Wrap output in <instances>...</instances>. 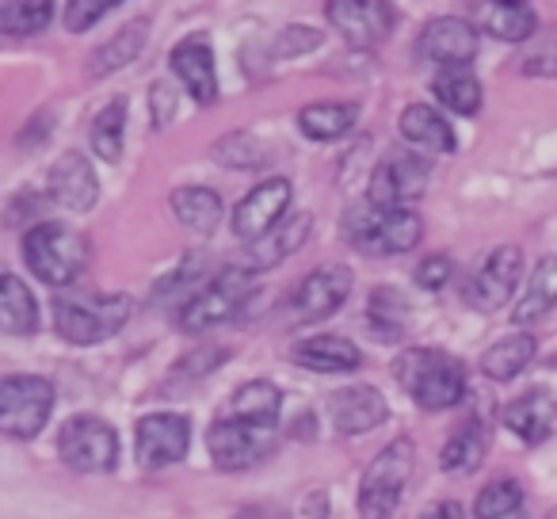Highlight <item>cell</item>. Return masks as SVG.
Instances as JSON below:
<instances>
[{
	"label": "cell",
	"instance_id": "obj_2",
	"mask_svg": "<svg viewBox=\"0 0 557 519\" xmlns=\"http://www.w3.org/2000/svg\"><path fill=\"white\" fill-rule=\"evenodd\" d=\"M88 256H92V248H88L85 233H77L73 225L62 222H39L24 237L27 268L47 287H70V283H77L81 272L88 268Z\"/></svg>",
	"mask_w": 557,
	"mask_h": 519
},
{
	"label": "cell",
	"instance_id": "obj_23",
	"mask_svg": "<svg viewBox=\"0 0 557 519\" xmlns=\"http://www.w3.org/2000/svg\"><path fill=\"white\" fill-rule=\"evenodd\" d=\"M278 409H283V390L275 382H245L240 390H233V397L225 401V420H240V424L252 428H271L278 420Z\"/></svg>",
	"mask_w": 557,
	"mask_h": 519
},
{
	"label": "cell",
	"instance_id": "obj_33",
	"mask_svg": "<svg viewBox=\"0 0 557 519\" xmlns=\"http://www.w3.org/2000/svg\"><path fill=\"white\" fill-rule=\"evenodd\" d=\"M146 32H149V20H134V24H126L115 39L103 42V47L96 50L92 62H88V73H92V77H111L115 70L131 65L134 58H138V50L146 47Z\"/></svg>",
	"mask_w": 557,
	"mask_h": 519
},
{
	"label": "cell",
	"instance_id": "obj_27",
	"mask_svg": "<svg viewBox=\"0 0 557 519\" xmlns=\"http://www.w3.org/2000/svg\"><path fill=\"white\" fill-rule=\"evenodd\" d=\"M485 450H488L485 428H481L478 420H466V424L443 443V450H440L443 473H450V478H470V473L485 462Z\"/></svg>",
	"mask_w": 557,
	"mask_h": 519
},
{
	"label": "cell",
	"instance_id": "obj_7",
	"mask_svg": "<svg viewBox=\"0 0 557 519\" xmlns=\"http://www.w3.org/2000/svg\"><path fill=\"white\" fill-rule=\"evenodd\" d=\"M50 409H54V386L39 374H9L0 382V432L12 440L39 435Z\"/></svg>",
	"mask_w": 557,
	"mask_h": 519
},
{
	"label": "cell",
	"instance_id": "obj_38",
	"mask_svg": "<svg viewBox=\"0 0 557 519\" xmlns=\"http://www.w3.org/2000/svg\"><path fill=\"white\" fill-rule=\"evenodd\" d=\"M218 161L233 164V169H256V164L268 161V149L252 138V134H230V138L218 141Z\"/></svg>",
	"mask_w": 557,
	"mask_h": 519
},
{
	"label": "cell",
	"instance_id": "obj_22",
	"mask_svg": "<svg viewBox=\"0 0 557 519\" xmlns=\"http://www.w3.org/2000/svg\"><path fill=\"white\" fill-rule=\"evenodd\" d=\"M401 138L409 141V146H417L420 153L450 157L458 149L455 126L435 108H428V103H409V108L401 111Z\"/></svg>",
	"mask_w": 557,
	"mask_h": 519
},
{
	"label": "cell",
	"instance_id": "obj_31",
	"mask_svg": "<svg viewBox=\"0 0 557 519\" xmlns=\"http://www.w3.org/2000/svg\"><path fill=\"white\" fill-rule=\"evenodd\" d=\"M356 103H310V108L298 111V131L313 141H336L356 126Z\"/></svg>",
	"mask_w": 557,
	"mask_h": 519
},
{
	"label": "cell",
	"instance_id": "obj_19",
	"mask_svg": "<svg viewBox=\"0 0 557 519\" xmlns=\"http://www.w3.org/2000/svg\"><path fill=\"white\" fill-rule=\"evenodd\" d=\"M329 412H333L336 432L363 435L389 417V405L374 386H348V390H336V394L329 397Z\"/></svg>",
	"mask_w": 557,
	"mask_h": 519
},
{
	"label": "cell",
	"instance_id": "obj_5",
	"mask_svg": "<svg viewBox=\"0 0 557 519\" xmlns=\"http://www.w3.org/2000/svg\"><path fill=\"white\" fill-rule=\"evenodd\" d=\"M412 466H417L412 440L401 435V440L386 443L363 473V485H359V516L394 519L397 504L405 501V489H409V481H412Z\"/></svg>",
	"mask_w": 557,
	"mask_h": 519
},
{
	"label": "cell",
	"instance_id": "obj_18",
	"mask_svg": "<svg viewBox=\"0 0 557 519\" xmlns=\"http://www.w3.org/2000/svg\"><path fill=\"white\" fill-rule=\"evenodd\" d=\"M172 73H176V81L187 88V96H191L195 103H214L218 100V70H214V50H210V42L202 39V35H191V39L176 42L172 47V58H169Z\"/></svg>",
	"mask_w": 557,
	"mask_h": 519
},
{
	"label": "cell",
	"instance_id": "obj_36",
	"mask_svg": "<svg viewBox=\"0 0 557 519\" xmlns=\"http://www.w3.org/2000/svg\"><path fill=\"white\" fill-rule=\"evenodd\" d=\"M367 325L374 329L379 341H397V336L409 333V306L397 291L379 287L367 302Z\"/></svg>",
	"mask_w": 557,
	"mask_h": 519
},
{
	"label": "cell",
	"instance_id": "obj_9",
	"mask_svg": "<svg viewBox=\"0 0 557 519\" xmlns=\"http://www.w3.org/2000/svg\"><path fill=\"white\" fill-rule=\"evenodd\" d=\"M325 20L348 47H379L394 35L397 9L389 0H325Z\"/></svg>",
	"mask_w": 557,
	"mask_h": 519
},
{
	"label": "cell",
	"instance_id": "obj_12",
	"mask_svg": "<svg viewBox=\"0 0 557 519\" xmlns=\"http://www.w3.org/2000/svg\"><path fill=\"white\" fill-rule=\"evenodd\" d=\"M290 195H295L290 191V180H283V176L256 184L252 191L233 207V218H230L233 233H237L245 245H256L260 237H268L275 225L287 222Z\"/></svg>",
	"mask_w": 557,
	"mask_h": 519
},
{
	"label": "cell",
	"instance_id": "obj_29",
	"mask_svg": "<svg viewBox=\"0 0 557 519\" xmlns=\"http://www.w3.org/2000/svg\"><path fill=\"white\" fill-rule=\"evenodd\" d=\"M554 306H557V256H546V260H539L531 280H527V291H523V298H519L511 321H516V325H534V321L546 318Z\"/></svg>",
	"mask_w": 557,
	"mask_h": 519
},
{
	"label": "cell",
	"instance_id": "obj_8",
	"mask_svg": "<svg viewBox=\"0 0 557 519\" xmlns=\"http://www.w3.org/2000/svg\"><path fill=\"white\" fill-rule=\"evenodd\" d=\"M62 462L77 473H108L119 462V435L108 420L100 417H73L65 420L58 435Z\"/></svg>",
	"mask_w": 557,
	"mask_h": 519
},
{
	"label": "cell",
	"instance_id": "obj_35",
	"mask_svg": "<svg viewBox=\"0 0 557 519\" xmlns=\"http://www.w3.org/2000/svg\"><path fill=\"white\" fill-rule=\"evenodd\" d=\"M88 141H92V153L103 157L108 164H115L119 157H123V146H126V100H111L108 108L92 119Z\"/></svg>",
	"mask_w": 557,
	"mask_h": 519
},
{
	"label": "cell",
	"instance_id": "obj_16",
	"mask_svg": "<svg viewBox=\"0 0 557 519\" xmlns=\"http://www.w3.org/2000/svg\"><path fill=\"white\" fill-rule=\"evenodd\" d=\"M263 428L240 424V420H214L207 432V447H210V462L218 470L233 473V470H248L268 455V440H263Z\"/></svg>",
	"mask_w": 557,
	"mask_h": 519
},
{
	"label": "cell",
	"instance_id": "obj_14",
	"mask_svg": "<svg viewBox=\"0 0 557 519\" xmlns=\"http://www.w3.org/2000/svg\"><path fill=\"white\" fill-rule=\"evenodd\" d=\"M134 447H138V462L146 470L184 462L187 447H191V420L180 412H149L134 428Z\"/></svg>",
	"mask_w": 557,
	"mask_h": 519
},
{
	"label": "cell",
	"instance_id": "obj_37",
	"mask_svg": "<svg viewBox=\"0 0 557 519\" xmlns=\"http://www.w3.org/2000/svg\"><path fill=\"white\" fill-rule=\"evenodd\" d=\"M523 501H527V493H523L519 481L496 478L478 493V501H473V516L478 519H516L519 511H523Z\"/></svg>",
	"mask_w": 557,
	"mask_h": 519
},
{
	"label": "cell",
	"instance_id": "obj_6",
	"mask_svg": "<svg viewBox=\"0 0 557 519\" xmlns=\"http://www.w3.org/2000/svg\"><path fill=\"white\" fill-rule=\"evenodd\" d=\"M252 291V272L245 268H225L222 275H214L210 283H202L180 310V329L184 333H207L214 325H225L240 306L248 302Z\"/></svg>",
	"mask_w": 557,
	"mask_h": 519
},
{
	"label": "cell",
	"instance_id": "obj_25",
	"mask_svg": "<svg viewBox=\"0 0 557 519\" xmlns=\"http://www.w3.org/2000/svg\"><path fill=\"white\" fill-rule=\"evenodd\" d=\"M478 24L500 42H527L534 35V12L527 0H481Z\"/></svg>",
	"mask_w": 557,
	"mask_h": 519
},
{
	"label": "cell",
	"instance_id": "obj_39",
	"mask_svg": "<svg viewBox=\"0 0 557 519\" xmlns=\"http://www.w3.org/2000/svg\"><path fill=\"white\" fill-rule=\"evenodd\" d=\"M115 4H123V0H65V16H62L65 32H73V35L92 32Z\"/></svg>",
	"mask_w": 557,
	"mask_h": 519
},
{
	"label": "cell",
	"instance_id": "obj_11",
	"mask_svg": "<svg viewBox=\"0 0 557 519\" xmlns=\"http://www.w3.org/2000/svg\"><path fill=\"white\" fill-rule=\"evenodd\" d=\"M432 184V164L409 149H394L379 161L371 176V202L379 207H409Z\"/></svg>",
	"mask_w": 557,
	"mask_h": 519
},
{
	"label": "cell",
	"instance_id": "obj_3",
	"mask_svg": "<svg viewBox=\"0 0 557 519\" xmlns=\"http://www.w3.org/2000/svg\"><path fill=\"white\" fill-rule=\"evenodd\" d=\"M351 248L367 256H401L412 252L424 237V222L417 210L409 207H379V202H363L348 214L344 222Z\"/></svg>",
	"mask_w": 557,
	"mask_h": 519
},
{
	"label": "cell",
	"instance_id": "obj_21",
	"mask_svg": "<svg viewBox=\"0 0 557 519\" xmlns=\"http://www.w3.org/2000/svg\"><path fill=\"white\" fill-rule=\"evenodd\" d=\"M313 230V214H287V222L275 225L268 237H260L256 245H248L245 252V272H268L278 260H287L295 248H302V240Z\"/></svg>",
	"mask_w": 557,
	"mask_h": 519
},
{
	"label": "cell",
	"instance_id": "obj_1",
	"mask_svg": "<svg viewBox=\"0 0 557 519\" xmlns=\"http://www.w3.org/2000/svg\"><path fill=\"white\" fill-rule=\"evenodd\" d=\"M394 379L424 412H447L466 397V367L440 348H405Z\"/></svg>",
	"mask_w": 557,
	"mask_h": 519
},
{
	"label": "cell",
	"instance_id": "obj_20",
	"mask_svg": "<svg viewBox=\"0 0 557 519\" xmlns=\"http://www.w3.org/2000/svg\"><path fill=\"white\" fill-rule=\"evenodd\" d=\"M290 356H295L298 367L318 371V374H348V371H359V367H363V351H359L348 336H333V333L298 341Z\"/></svg>",
	"mask_w": 557,
	"mask_h": 519
},
{
	"label": "cell",
	"instance_id": "obj_40",
	"mask_svg": "<svg viewBox=\"0 0 557 519\" xmlns=\"http://www.w3.org/2000/svg\"><path fill=\"white\" fill-rule=\"evenodd\" d=\"M321 47V32H313V27H287L283 35H275V58H298L306 54V50Z\"/></svg>",
	"mask_w": 557,
	"mask_h": 519
},
{
	"label": "cell",
	"instance_id": "obj_41",
	"mask_svg": "<svg viewBox=\"0 0 557 519\" xmlns=\"http://www.w3.org/2000/svg\"><path fill=\"white\" fill-rule=\"evenodd\" d=\"M450 280H455V264H450V256L435 252V256H428V260H420L417 264V283L424 291H443Z\"/></svg>",
	"mask_w": 557,
	"mask_h": 519
},
{
	"label": "cell",
	"instance_id": "obj_4",
	"mask_svg": "<svg viewBox=\"0 0 557 519\" xmlns=\"http://www.w3.org/2000/svg\"><path fill=\"white\" fill-rule=\"evenodd\" d=\"M134 298L131 295H85V298H58L54 302V329L70 344H103L131 321Z\"/></svg>",
	"mask_w": 557,
	"mask_h": 519
},
{
	"label": "cell",
	"instance_id": "obj_17",
	"mask_svg": "<svg viewBox=\"0 0 557 519\" xmlns=\"http://www.w3.org/2000/svg\"><path fill=\"white\" fill-rule=\"evenodd\" d=\"M47 187L50 199L62 202L65 210H77V214L92 210L96 199H100V176H96L92 161L85 153H77V149H70V153H62L50 164Z\"/></svg>",
	"mask_w": 557,
	"mask_h": 519
},
{
	"label": "cell",
	"instance_id": "obj_32",
	"mask_svg": "<svg viewBox=\"0 0 557 519\" xmlns=\"http://www.w3.org/2000/svg\"><path fill=\"white\" fill-rule=\"evenodd\" d=\"M534 359V336L531 333H516L496 341L493 348L481 356V371L493 382H511L519 371H527V363Z\"/></svg>",
	"mask_w": 557,
	"mask_h": 519
},
{
	"label": "cell",
	"instance_id": "obj_30",
	"mask_svg": "<svg viewBox=\"0 0 557 519\" xmlns=\"http://www.w3.org/2000/svg\"><path fill=\"white\" fill-rule=\"evenodd\" d=\"M0 325L9 336H32L39 329V306L20 275H4L0 283Z\"/></svg>",
	"mask_w": 557,
	"mask_h": 519
},
{
	"label": "cell",
	"instance_id": "obj_42",
	"mask_svg": "<svg viewBox=\"0 0 557 519\" xmlns=\"http://www.w3.org/2000/svg\"><path fill=\"white\" fill-rule=\"evenodd\" d=\"M420 519H466V511L458 501H440V504H428V508L420 511Z\"/></svg>",
	"mask_w": 557,
	"mask_h": 519
},
{
	"label": "cell",
	"instance_id": "obj_28",
	"mask_svg": "<svg viewBox=\"0 0 557 519\" xmlns=\"http://www.w3.org/2000/svg\"><path fill=\"white\" fill-rule=\"evenodd\" d=\"M432 96L440 100V108L455 111V115H478V111H481V81L473 77L470 65L435 70Z\"/></svg>",
	"mask_w": 557,
	"mask_h": 519
},
{
	"label": "cell",
	"instance_id": "obj_10",
	"mask_svg": "<svg viewBox=\"0 0 557 519\" xmlns=\"http://www.w3.org/2000/svg\"><path fill=\"white\" fill-rule=\"evenodd\" d=\"M351 283H356V275L344 264L313 268L295 287V295H290V318H295L298 325H318V321L333 318V313L348 302Z\"/></svg>",
	"mask_w": 557,
	"mask_h": 519
},
{
	"label": "cell",
	"instance_id": "obj_13",
	"mask_svg": "<svg viewBox=\"0 0 557 519\" xmlns=\"http://www.w3.org/2000/svg\"><path fill=\"white\" fill-rule=\"evenodd\" d=\"M519 275H523V248L516 245H500L485 256L478 264V272L466 283V302L481 313H493L516 295Z\"/></svg>",
	"mask_w": 557,
	"mask_h": 519
},
{
	"label": "cell",
	"instance_id": "obj_26",
	"mask_svg": "<svg viewBox=\"0 0 557 519\" xmlns=\"http://www.w3.org/2000/svg\"><path fill=\"white\" fill-rule=\"evenodd\" d=\"M172 214L184 230L199 233V237H210V233L222 225V195L210 191L202 184H187L172 191Z\"/></svg>",
	"mask_w": 557,
	"mask_h": 519
},
{
	"label": "cell",
	"instance_id": "obj_43",
	"mask_svg": "<svg viewBox=\"0 0 557 519\" xmlns=\"http://www.w3.org/2000/svg\"><path fill=\"white\" fill-rule=\"evenodd\" d=\"M237 519H287L283 511H263V508H248V511H240Z\"/></svg>",
	"mask_w": 557,
	"mask_h": 519
},
{
	"label": "cell",
	"instance_id": "obj_24",
	"mask_svg": "<svg viewBox=\"0 0 557 519\" xmlns=\"http://www.w3.org/2000/svg\"><path fill=\"white\" fill-rule=\"evenodd\" d=\"M504 420H508V428L519 435V440L531 443V447H539V443H546L549 435H554L557 405L549 401V394L531 390V394H523L519 401H511L508 409H504Z\"/></svg>",
	"mask_w": 557,
	"mask_h": 519
},
{
	"label": "cell",
	"instance_id": "obj_34",
	"mask_svg": "<svg viewBox=\"0 0 557 519\" xmlns=\"http://www.w3.org/2000/svg\"><path fill=\"white\" fill-rule=\"evenodd\" d=\"M54 20V0H0V32L12 39L42 35Z\"/></svg>",
	"mask_w": 557,
	"mask_h": 519
},
{
	"label": "cell",
	"instance_id": "obj_15",
	"mask_svg": "<svg viewBox=\"0 0 557 519\" xmlns=\"http://www.w3.org/2000/svg\"><path fill=\"white\" fill-rule=\"evenodd\" d=\"M478 27L470 20L458 16H435L424 24L417 39V58L432 62L435 70H450V65H470L478 58Z\"/></svg>",
	"mask_w": 557,
	"mask_h": 519
}]
</instances>
